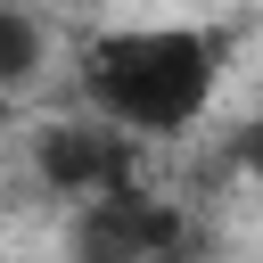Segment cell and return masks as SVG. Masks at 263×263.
Segmentation results:
<instances>
[{
	"label": "cell",
	"mask_w": 263,
	"mask_h": 263,
	"mask_svg": "<svg viewBox=\"0 0 263 263\" xmlns=\"http://www.w3.org/2000/svg\"><path fill=\"white\" fill-rule=\"evenodd\" d=\"M230 41L214 25H107L74 49L82 107L132 140H173L189 132L214 90H222Z\"/></svg>",
	"instance_id": "obj_1"
},
{
	"label": "cell",
	"mask_w": 263,
	"mask_h": 263,
	"mask_svg": "<svg viewBox=\"0 0 263 263\" xmlns=\"http://www.w3.org/2000/svg\"><path fill=\"white\" fill-rule=\"evenodd\" d=\"M74 263H173L181 255V214L132 181L99 189V197H74Z\"/></svg>",
	"instance_id": "obj_2"
},
{
	"label": "cell",
	"mask_w": 263,
	"mask_h": 263,
	"mask_svg": "<svg viewBox=\"0 0 263 263\" xmlns=\"http://www.w3.org/2000/svg\"><path fill=\"white\" fill-rule=\"evenodd\" d=\"M33 173H41V189H58V197H99V189L132 181V132H115V123H99V115H82V123H41V132H33Z\"/></svg>",
	"instance_id": "obj_3"
},
{
	"label": "cell",
	"mask_w": 263,
	"mask_h": 263,
	"mask_svg": "<svg viewBox=\"0 0 263 263\" xmlns=\"http://www.w3.org/2000/svg\"><path fill=\"white\" fill-rule=\"evenodd\" d=\"M41 66H49V25H41L25 0H0V90L33 82Z\"/></svg>",
	"instance_id": "obj_4"
},
{
	"label": "cell",
	"mask_w": 263,
	"mask_h": 263,
	"mask_svg": "<svg viewBox=\"0 0 263 263\" xmlns=\"http://www.w3.org/2000/svg\"><path fill=\"white\" fill-rule=\"evenodd\" d=\"M238 164L263 181V107H255V115H247V132H238Z\"/></svg>",
	"instance_id": "obj_5"
}]
</instances>
